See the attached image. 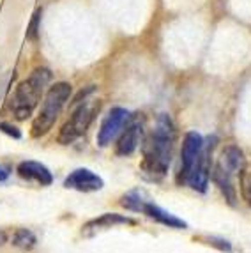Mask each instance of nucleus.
I'll use <instances>...</instances> for the list:
<instances>
[{"label": "nucleus", "mask_w": 251, "mask_h": 253, "mask_svg": "<svg viewBox=\"0 0 251 253\" xmlns=\"http://www.w3.org/2000/svg\"><path fill=\"white\" fill-rule=\"evenodd\" d=\"M210 151L204 138L197 131H189L182 140L180 149V170L177 173V182L180 186L188 184L195 191L205 193L210 177Z\"/></svg>", "instance_id": "1"}, {"label": "nucleus", "mask_w": 251, "mask_h": 253, "mask_svg": "<svg viewBox=\"0 0 251 253\" xmlns=\"http://www.w3.org/2000/svg\"><path fill=\"white\" fill-rule=\"evenodd\" d=\"M173 142H175V127L170 115L161 114L158 117L154 131L143 144V163L142 170L151 181L163 179L172 161Z\"/></svg>", "instance_id": "2"}, {"label": "nucleus", "mask_w": 251, "mask_h": 253, "mask_svg": "<svg viewBox=\"0 0 251 253\" xmlns=\"http://www.w3.org/2000/svg\"><path fill=\"white\" fill-rule=\"evenodd\" d=\"M51 80L50 69L39 68L27 78L20 82L11 99V110L18 121H25L27 117L32 115V112L38 106L39 99L42 96V90Z\"/></svg>", "instance_id": "3"}, {"label": "nucleus", "mask_w": 251, "mask_h": 253, "mask_svg": "<svg viewBox=\"0 0 251 253\" xmlns=\"http://www.w3.org/2000/svg\"><path fill=\"white\" fill-rule=\"evenodd\" d=\"M71 96V85L67 82H59V84L51 85L48 89L46 96H44V101L41 105L38 117L34 119L32 123V136L34 138H39V136L46 135L48 131L53 127L55 121L62 112L64 105Z\"/></svg>", "instance_id": "4"}, {"label": "nucleus", "mask_w": 251, "mask_h": 253, "mask_svg": "<svg viewBox=\"0 0 251 253\" xmlns=\"http://www.w3.org/2000/svg\"><path fill=\"white\" fill-rule=\"evenodd\" d=\"M94 112H96V103H82L73 112L69 121L62 126V129H60L59 138H57L59 144L69 145L76 138H80V136L84 135L85 131L88 129V126H90V123H92Z\"/></svg>", "instance_id": "5"}, {"label": "nucleus", "mask_w": 251, "mask_h": 253, "mask_svg": "<svg viewBox=\"0 0 251 253\" xmlns=\"http://www.w3.org/2000/svg\"><path fill=\"white\" fill-rule=\"evenodd\" d=\"M131 114L126 108H121V106H115L108 112L103 123H101V127L97 131V145L99 147H106V145L112 144V140L119 135V131L124 127V124L129 121Z\"/></svg>", "instance_id": "6"}, {"label": "nucleus", "mask_w": 251, "mask_h": 253, "mask_svg": "<svg viewBox=\"0 0 251 253\" xmlns=\"http://www.w3.org/2000/svg\"><path fill=\"white\" fill-rule=\"evenodd\" d=\"M143 138V124L140 121V117H129V124L124 129V133L121 135L117 142V147H115V152L117 156H131L138 145L142 144Z\"/></svg>", "instance_id": "7"}, {"label": "nucleus", "mask_w": 251, "mask_h": 253, "mask_svg": "<svg viewBox=\"0 0 251 253\" xmlns=\"http://www.w3.org/2000/svg\"><path fill=\"white\" fill-rule=\"evenodd\" d=\"M64 186H66L67 190L90 193V191H99L101 188L105 186V182H103V179H101L97 173H94L92 170L76 169L64 179Z\"/></svg>", "instance_id": "8"}, {"label": "nucleus", "mask_w": 251, "mask_h": 253, "mask_svg": "<svg viewBox=\"0 0 251 253\" xmlns=\"http://www.w3.org/2000/svg\"><path fill=\"white\" fill-rule=\"evenodd\" d=\"M18 175L25 181H34L41 186H50L53 182V175L48 170V167H44L39 161H21L16 169Z\"/></svg>", "instance_id": "9"}, {"label": "nucleus", "mask_w": 251, "mask_h": 253, "mask_svg": "<svg viewBox=\"0 0 251 253\" xmlns=\"http://www.w3.org/2000/svg\"><path fill=\"white\" fill-rule=\"evenodd\" d=\"M115 225H134V219H131L129 216L117 214V212H105L101 214L99 218H94L90 221L84 225V230L82 232L85 236H92L97 230H105V228H112Z\"/></svg>", "instance_id": "10"}, {"label": "nucleus", "mask_w": 251, "mask_h": 253, "mask_svg": "<svg viewBox=\"0 0 251 253\" xmlns=\"http://www.w3.org/2000/svg\"><path fill=\"white\" fill-rule=\"evenodd\" d=\"M210 177H212L214 184L218 186L221 193L225 195L226 202L230 206H235V200H237V193H235V188L232 184V173L223 167L221 163H216L210 170Z\"/></svg>", "instance_id": "11"}, {"label": "nucleus", "mask_w": 251, "mask_h": 253, "mask_svg": "<svg viewBox=\"0 0 251 253\" xmlns=\"http://www.w3.org/2000/svg\"><path fill=\"white\" fill-rule=\"evenodd\" d=\"M143 214H147L149 218L156 219L158 223L161 225H167V227L170 228H188V223H186L184 219L177 218L175 214H170L168 211H165V209H161L159 206H156L154 202H149L143 206Z\"/></svg>", "instance_id": "12"}, {"label": "nucleus", "mask_w": 251, "mask_h": 253, "mask_svg": "<svg viewBox=\"0 0 251 253\" xmlns=\"http://www.w3.org/2000/svg\"><path fill=\"white\" fill-rule=\"evenodd\" d=\"M219 163L234 175V173H241L244 170V167H246V158H244V152L241 151L237 145H226L221 152Z\"/></svg>", "instance_id": "13"}, {"label": "nucleus", "mask_w": 251, "mask_h": 253, "mask_svg": "<svg viewBox=\"0 0 251 253\" xmlns=\"http://www.w3.org/2000/svg\"><path fill=\"white\" fill-rule=\"evenodd\" d=\"M149 195L143 190H131L126 195L121 197V206L126 207L127 211H134V212H142L143 206L149 202Z\"/></svg>", "instance_id": "14"}, {"label": "nucleus", "mask_w": 251, "mask_h": 253, "mask_svg": "<svg viewBox=\"0 0 251 253\" xmlns=\"http://www.w3.org/2000/svg\"><path fill=\"white\" fill-rule=\"evenodd\" d=\"M36 243H38V239L29 228H18L16 232L13 234V245L21 250H32L36 246Z\"/></svg>", "instance_id": "15"}, {"label": "nucleus", "mask_w": 251, "mask_h": 253, "mask_svg": "<svg viewBox=\"0 0 251 253\" xmlns=\"http://www.w3.org/2000/svg\"><path fill=\"white\" fill-rule=\"evenodd\" d=\"M239 182H241V195L251 207V167H244V170L239 173Z\"/></svg>", "instance_id": "16"}, {"label": "nucleus", "mask_w": 251, "mask_h": 253, "mask_svg": "<svg viewBox=\"0 0 251 253\" xmlns=\"http://www.w3.org/2000/svg\"><path fill=\"white\" fill-rule=\"evenodd\" d=\"M41 14H42L41 9H36V13H34V16H32V21H30V25H29V30H27V38H29L30 41H36V39H38V32H39L38 29H39Z\"/></svg>", "instance_id": "17"}, {"label": "nucleus", "mask_w": 251, "mask_h": 253, "mask_svg": "<svg viewBox=\"0 0 251 253\" xmlns=\"http://www.w3.org/2000/svg\"><path fill=\"white\" fill-rule=\"evenodd\" d=\"M0 131L9 136H13V138H16V140L21 138V131L18 129L16 126H13V124H9V123H0Z\"/></svg>", "instance_id": "18"}, {"label": "nucleus", "mask_w": 251, "mask_h": 253, "mask_svg": "<svg viewBox=\"0 0 251 253\" xmlns=\"http://www.w3.org/2000/svg\"><path fill=\"white\" fill-rule=\"evenodd\" d=\"M209 245L212 246H218L221 252H226V253H230V243L225 239H216V237H210L209 239Z\"/></svg>", "instance_id": "19"}, {"label": "nucleus", "mask_w": 251, "mask_h": 253, "mask_svg": "<svg viewBox=\"0 0 251 253\" xmlns=\"http://www.w3.org/2000/svg\"><path fill=\"white\" fill-rule=\"evenodd\" d=\"M7 177H9V170L4 169V167H0V182L7 181Z\"/></svg>", "instance_id": "20"}, {"label": "nucleus", "mask_w": 251, "mask_h": 253, "mask_svg": "<svg viewBox=\"0 0 251 253\" xmlns=\"http://www.w3.org/2000/svg\"><path fill=\"white\" fill-rule=\"evenodd\" d=\"M5 241H7V236H5L4 230H0V245H4Z\"/></svg>", "instance_id": "21"}]
</instances>
